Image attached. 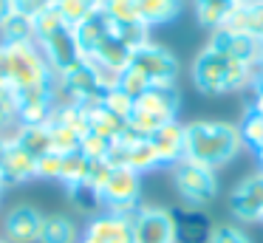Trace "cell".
<instances>
[{
	"mask_svg": "<svg viewBox=\"0 0 263 243\" xmlns=\"http://www.w3.org/2000/svg\"><path fill=\"white\" fill-rule=\"evenodd\" d=\"M37 45H40V51H43V57H46V62H48L54 77H60V73H65L68 68H74L77 62H82V51L74 40V28L71 26L57 28V31L48 34L46 40H40Z\"/></svg>",
	"mask_w": 263,
	"mask_h": 243,
	"instance_id": "9c48e42d",
	"label": "cell"
},
{
	"mask_svg": "<svg viewBox=\"0 0 263 243\" xmlns=\"http://www.w3.org/2000/svg\"><path fill=\"white\" fill-rule=\"evenodd\" d=\"M173 184H176L181 201L195 209L206 207L218 195L215 170L204 167V164H195L190 158H181L178 164H173Z\"/></svg>",
	"mask_w": 263,
	"mask_h": 243,
	"instance_id": "277c9868",
	"label": "cell"
},
{
	"mask_svg": "<svg viewBox=\"0 0 263 243\" xmlns=\"http://www.w3.org/2000/svg\"><path fill=\"white\" fill-rule=\"evenodd\" d=\"M130 65L147 79L150 85H176L178 77V60L164 48V45L147 43L133 51Z\"/></svg>",
	"mask_w": 263,
	"mask_h": 243,
	"instance_id": "8992f818",
	"label": "cell"
},
{
	"mask_svg": "<svg viewBox=\"0 0 263 243\" xmlns=\"http://www.w3.org/2000/svg\"><path fill=\"white\" fill-rule=\"evenodd\" d=\"M82 237L91 243H133V223L130 218H122V215L99 212L88 220Z\"/></svg>",
	"mask_w": 263,
	"mask_h": 243,
	"instance_id": "4fadbf2b",
	"label": "cell"
},
{
	"mask_svg": "<svg viewBox=\"0 0 263 243\" xmlns=\"http://www.w3.org/2000/svg\"><path fill=\"white\" fill-rule=\"evenodd\" d=\"M238 3H260V0H238Z\"/></svg>",
	"mask_w": 263,
	"mask_h": 243,
	"instance_id": "bcb514c9",
	"label": "cell"
},
{
	"mask_svg": "<svg viewBox=\"0 0 263 243\" xmlns=\"http://www.w3.org/2000/svg\"><path fill=\"white\" fill-rule=\"evenodd\" d=\"M223 26L235 28V31H243V34H252L255 40L263 43V0L260 3H238Z\"/></svg>",
	"mask_w": 263,
	"mask_h": 243,
	"instance_id": "ffe728a7",
	"label": "cell"
},
{
	"mask_svg": "<svg viewBox=\"0 0 263 243\" xmlns=\"http://www.w3.org/2000/svg\"><path fill=\"white\" fill-rule=\"evenodd\" d=\"M48 6H54V0H17V11H23L31 20H34L40 11H46Z\"/></svg>",
	"mask_w": 263,
	"mask_h": 243,
	"instance_id": "ab89813d",
	"label": "cell"
},
{
	"mask_svg": "<svg viewBox=\"0 0 263 243\" xmlns=\"http://www.w3.org/2000/svg\"><path fill=\"white\" fill-rule=\"evenodd\" d=\"M116 88H119V90H125V94L130 96L133 102H136L139 96H142L144 90L150 88V82H147V79H144V77H142V73H139L133 65H127L125 71L119 73V85H116Z\"/></svg>",
	"mask_w": 263,
	"mask_h": 243,
	"instance_id": "e575fe53",
	"label": "cell"
},
{
	"mask_svg": "<svg viewBox=\"0 0 263 243\" xmlns=\"http://www.w3.org/2000/svg\"><path fill=\"white\" fill-rule=\"evenodd\" d=\"M88 170H91V158L82 156L80 150L77 153H68V156H63V167H60V181H63L65 186H80L85 184L88 178Z\"/></svg>",
	"mask_w": 263,
	"mask_h": 243,
	"instance_id": "4316f807",
	"label": "cell"
},
{
	"mask_svg": "<svg viewBox=\"0 0 263 243\" xmlns=\"http://www.w3.org/2000/svg\"><path fill=\"white\" fill-rule=\"evenodd\" d=\"M257 153V158H260V164H263V147H260V150H255Z\"/></svg>",
	"mask_w": 263,
	"mask_h": 243,
	"instance_id": "f6af8a7d",
	"label": "cell"
},
{
	"mask_svg": "<svg viewBox=\"0 0 263 243\" xmlns=\"http://www.w3.org/2000/svg\"><path fill=\"white\" fill-rule=\"evenodd\" d=\"M210 48L221 51L223 57L229 60H238V62H249V65L260 68L263 65V43L255 40L252 34H243V31H235V28H215L210 37Z\"/></svg>",
	"mask_w": 263,
	"mask_h": 243,
	"instance_id": "ba28073f",
	"label": "cell"
},
{
	"mask_svg": "<svg viewBox=\"0 0 263 243\" xmlns=\"http://www.w3.org/2000/svg\"><path fill=\"white\" fill-rule=\"evenodd\" d=\"M12 124H17V116H14V110H9V107L0 105V133L6 127H12Z\"/></svg>",
	"mask_w": 263,
	"mask_h": 243,
	"instance_id": "b9f144b4",
	"label": "cell"
},
{
	"mask_svg": "<svg viewBox=\"0 0 263 243\" xmlns=\"http://www.w3.org/2000/svg\"><path fill=\"white\" fill-rule=\"evenodd\" d=\"M14 3H17V0H14Z\"/></svg>",
	"mask_w": 263,
	"mask_h": 243,
	"instance_id": "816d5d0a",
	"label": "cell"
},
{
	"mask_svg": "<svg viewBox=\"0 0 263 243\" xmlns=\"http://www.w3.org/2000/svg\"><path fill=\"white\" fill-rule=\"evenodd\" d=\"M260 79H263V65H260Z\"/></svg>",
	"mask_w": 263,
	"mask_h": 243,
	"instance_id": "681fc988",
	"label": "cell"
},
{
	"mask_svg": "<svg viewBox=\"0 0 263 243\" xmlns=\"http://www.w3.org/2000/svg\"><path fill=\"white\" fill-rule=\"evenodd\" d=\"M65 20L60 17V11L54 9V6H48L46 11H40V14L34 17V43H40V40H46L48 34H54L57 28H63Z\"/></svg>",
	"mask_w": 263,
	"mask_h": 243,
	"instance_id": "d6a6232c",
	"label": "cell"
},
{
	"mask_svg": "<svg viewBox=\"0 0 263 243\" xmlns=\"http://www.w3.org/2000/svg\"><path fill=\"white\" fill-rule=\"evenodd\" d=\"M114 37L125 43L130 51H136L150 43V28L144 23H122V26H114Z\"/></svg>",
	"mask_w": 263,
	"mask_h": 243,
	"instance_id": "f1b7e54d",
	"label": "cell"
},
{
	"mask_svg": "<svg viewBox=\"0 0 263 243\" xmlns=\"http://www.w3.org/2000/svg\"><path fill=\"white\" fill-rule=\"evenodd\" d=\"M173 220H176V243H210L212 229H215L210 218L195 207L176 209Z\"/></svg>",
	"mask_w": 263,
	"mask_h": 243,
	"instance_id": "9a60e30c",
	"label": "cell"
},
{
	"mask_svg": "<svg viewBox=\"0 0 263 243\" xmlns=\"http://www.w3.org/2000/svg\"><path fill=\"white\" fill-rule=\"evenodd\" d=\"M260 68L249 65V62H238L223 57L221 51L206 45L193 62V82L204 94H229V90H240L257 82Z\"/></svg>",
	"mask_w": 263,
	"mask_h": 243,
	"instance_id": "7a4b0ae2",
	"label": "cell"
},
{
	"mask_svg": "<svg viewBox=\"0 0 263 243\" xmlns=\"http://www.w3.org/2000/svg\"><path fill=\"white\" fill-rule=\"evenodd\" d=\"M9 144H12V136L0 133V167H3V158H6V153H9Z\"/></svg>",
	"mask_w": 263,
	"mask_h": 243,
	"instance_id": "ee69618b",
	"label": "cell"
},
{
	"mask_svg": "<svg viewBox=\"0 0 263 243\" xmlns=\"http://www.w3.org/2000/svg\"><path fill=\"white\" fill-rule=\"evenodd\" d=\"M235 6H238V0H195V17H198L201 26L215 31L229 20Z\"/></svg>",
	"mask_w": 263,
	"mask_h": 243,
	"instance_id": "cb8c5ba5",
	"label": "cell"
},
{
	"mask_svg": "<svg viewBox=\"0 0 263 243\" xmlns=\"http://www.w3.org/2000/svg\"><path fill=\"white\" fill-rule=\"evenodd\" d=\"M80 243H91V240H85V237H82V240H80Z\"/></svg>",
	"mask_w": 263,
	"mask_h": 243,
	"instance_id": "c3c4849f",
	"label": "cell"
},
{
	"mask_svg": "<svg viewBox=\"0 0 263 243\" xmlns=\"http://www.w3.org/2000/svg\"><path fill=\"white\" fill-rule=\"evenodd\" d=\"M82 107L88 113V133H97L108 141H116L125 133L127 122L119 119L116 113H110L108 107H102V102H97V105H82Z\"/></svg>",
	"mask_w": 263,
	"mask_h": 243,
	"instance_id": "ac0fdd59",
	"label": "cell"
},
{
	"mask_svg": "<svg viewBox=\"0 0 263 243\" xmlns=\"http://www.w3.org/2000/svg\"><path fill=\"white\" fill-rule=\"evenodd\" d=\"M139 195H142V175L127 167H114V173H110L108 184L102 190V207L105 212L133 218L136 209L142 207Z\"/></svg>",
	"mask_w": 263,
	"mask_h": 243,
	"instance_id": "5b68a950",
	"label": "cell"
},
{
	"mask_svg": "<svg viewBox=\"0 0 263 243\" xmlns=\"http://www.w3.org/2000/svg\"><path fill=\"white\" fill-rule=\"evenodd\" d=\"M229 212L243 223L263 220V173L243 178L229 195Z\"/></svg>",
	"mask_w": 263,
	"mask_h": 243,
	"instance_id": "8fae6325",
	"label": "cell"
},
{
	"mask_svg": "<svg viewBox=\"0 0 263 243\" xmlns=\"http://www.w3.org/2000/svg\"><path fill=\"white\" fill-rule=\"evenodd\" d=\"M150 144H153L161 167H173V164H178L184 158V124L178 122V119L161 124V127L150 136Z\"/></svg>",
	"mask_w": 263,
	"mask_h": 243,
	"instance_id": "5bb4252c",
	"label": "cell"
},
{
	"mask_svg": "<svg viewBox=\"0 0 263 243\" xmlns=\"http://www.w3.org/2000/svg\"><path fill=\"white\" fill-rule=\"evenodd\" d=\"M71 201H74V207L80 209V212L85 215H99L97 209H105L102 207V192H97L91 184H80V186H71Z\"/></svg>",
	"mask_w": 263,
	"mask_h": 243,
	"instance_id": "4dcf8cb0",
	"label": "cell"
},
{
	"mask_svg": "<svg viewBox=\"0 0 263 243\" xmlns=\"http://www.w3.org/2000/svg\"><path fill=\"white\" fill-rule=\"evenodd\" d=\"M54 9L60 11L65 26L74 28L77 23H82L85 17H91L93 11L102 9V0H54Z\"/></svg>",
	"mask_w": 263,
	"mask_h": 243,
	"instance_id": "484cf974",
	"label": "cell"
},
{
	"mask_svg": "<svg viewBox=\"0 0 263 243\" xmlns=\"http://www.w3.org/2000/svg\"><path fill=\"white\" fill-rule=\"evenodd\" d=\"M80 232L77 223L68 215H46L40 229V240L37 243H80Z\"/></svg>",
	"mask_w": 263,
	"mask_h": 243,
	"instance_id": "7402d4cb",
	"label": "cell"
},
{
	"mask_svg": "<svg viewBox=\"0 0 263 243\" xmlns=\"http://www.w3.org/2000/svg\"><path fill=\"white\" fill-rule=\"evenodd\" d=\"M12 141L34 158L51 153V130H48V124H17L12 133Z\"/></svg>",
	"mask_w": 263,
	"mask_h": 243,
	"instance_id": "d6986e66",
	"label": "cell"
},
{
	"mask_svg": "<svg viewBox=\"0 0 263 243\" xmlns=\"http://www.w3.org/2000/svg\"><path fill=\"white\" fill-rule=\"evenodd\" d=\"M133 243H176V220L170 209L139 207L130 218Z\"/></svg>",
	"mask_w": 263,
	"mask_h": 243,
	"instance_id": "52a82bcc",
	"label": "cell"
},
{
	"mask_svg": "<svg viewBox=\"0 0 263 243\" xmlns=\"http://www.w3.org/2000/svg\"><path fill=\"white\" fill-rule=\"evenodd\" d=\"M80 153H82V156H88L91 161L108 158V153H110V141H108V139H102V136H97V133H85V136H82V141H80Z\"/></svg>",
	"mask_w": 263,
	"mask_h": 243,
	"instance_id": "d590c367",
	"label": "cell"
},
{
	"mask_svg": "<svg viewBox=\"0 0 263 243\" xmlns=\"http://www.w3.org/2000/svg\"><path fill=\"white\" fill-rule=\"evenodd\" d=\"M46 215L34 209L31 203H17L3 218V240L9 243H37Z\"/></svg>",
	"mask_w": 263,
	"mask_h": 243,
	"instance_id": "7c38bea8",
	"label": "cell"
},
{
	"mask_svg": "<svg viewBox=\"0 0 263 243\" xmlns=\"http://www.w3.org/2000/svg\"><path fill=\"white\" fill-rule=\"evenodd\" d=\"M0 43H34V20L23 11H14L0 26Z\"/></svg>",
	"mask_w": 263,
	"mask_h": 243,
	"instance_id": "d4e9b609",
	"label": "cell"
},
{
	"mask_svg": "<svg viewBox=\"0 0 263 243\" xmlns=\"http://www.w3.org/2000/svg\"><path fill=\"white\" fill-rule=\"evenodd\" d=\"M210 243H252V240H249V235H246L240 226H235V223H218L215 229H212Z\"/></svg>",
	"mask_w": 263,
	"mask_h": 243,
	"instance_id": "8d00e7d4",
	"label": "cell"
},
{
	"mask_svg": "<svg viewBox=\"0 0 263 243\" xmlns=\"http://www.w3.org/2000/svg\"><path fill=\"white\" fill-rule=\"evenodd\" d=\"M110 34H114V23L108 20V14H105L102 9L93 11L91 17H85L82 23L74 26V40H77V45H80L82 57L93 54V51L99 48V43L108 40Z\"/></svg>",
	"mask_w": 263,
	"mask_h": 243,
	"instance_id": "2e32d148",
	"label": "cell"
},
{
	"mask_svg": "<svg viewBox=\"0 0 263 243\" xmlns=\"http://www.w3.org/2000/svg\"><path fill=\"white\" fill-rule=\"evenodd\" d=\"M252 88H255V96H252V107H249V110L257 113V116H263V79L257 77V82L252 85Z\"/></svg>",
	"mask_w": 263,
	"mask_h": 243,
	"instance_id": "60d3db41",
	"label": "cell"
},
{
	"mask_svg": "<svg viewBox=\"0 0 263 243\" xmlns=\"http://www.w3.org/2000/svg\"><path fill=\"white\" fill-rule=\"evenodd\" d=\"M0 178H3V184H6V186L37 178V158L29 156L23 147H17L12 141V144H9L6 158H3V167H0Z\"/></svg>",
	"mask_w": 263,
	"mask_h": 243,
	"instance_id": "e0dca14e",
	"label": "cell"
},
{
	"mask_svg": "<svg viewBox=\"0 0 263 243\" xmlns=\"http://www.w3.org/2000/svg\"><path fill=\"white\" fill-rule=\"evenodd\" d=\"M60 167H63V156L60 153H46L37 158V178L43 181H60Z\"/></svg>",
	"mask_w": 263,
	"mask_h": 243,
	"instance_id": "74e56055",
	"label": "cell"
},
{
	"mask_svg": "<svg viewBox=\"0 0 263 243\" xmlns=\"http://www.w3.org/2000/svg\"><path fill=\"white\" fill-rule=\"evenodd\" d=\"M240 130L229 122H190L184 124V158L218 170L240 150Z\"/></svg>",
	"mask_w": 263,
	"mask_h": 243,
	"instance_id": "6da1fadb",
	"label": "cell"
},
{
	"mask_svg": "<svg viewBox=\"0 0 263 243\" xmlns=\"http://www.w3.org/2000/svg\"><path fill=\"white\" fill-rule=\"evenodd\" d=\"M238 130H240V141H243V144L255 147V150L263 147V116H257V113L249 110Z\"/></svg>",
	"mask_w": 263,
	"mask_h": 243,
	"instance_id": "1f68e13d",
	"label": "cell"
},
{
	"mask_svg": "<svg viewBox=\"0 0 263 243\" xmlns=\"http://www.w3.org/2000/svg\"><path fill=\"white\" fill-rule=\"evenodd\" d=\"M102 107H108L110 113H116L119 119H130V113H133V99L125 94V90H119V88H110V90H105L102 94Z\"/></svg>",
	"mask_w": 263,
	"mask_h": 243,
	"instance_id": "836d02e7",
	"label": "cell"
},
{
	"mask_svg": "<svg viewBox=\"0 0 263 243\" xmlns=\"http://www.w3.org/2000/svg\"><path fill=\"white\" fill-rule=\"evenodd\" d=\"M0 243H9V240H3V237H0Z\"/></svg>",
	"mask_w": 263,
	"mask_h": 243,
	"instance_id": "f907efd6",
	"label": "cell"
},
{
	"mask_svg": "<svg viewBox=\"0 0 263 243\" xmlns=\"http://www.w3.org/2000/svg\"><path fill=\"white\" fill-rule=\"evenodd\" d=\"M0 79H9L20 94L51 85L54 73L37 43H0Z\"/></svg>",
	"mask_w": 263,
	"mask_h": 243,
	"instance_id": "3957f363",
	"label": "cell"
},
{
	"mask_svg": "<svg viewBox=\"0 0 263 243\" xmlns=\"http://www.w3.org/2000/svg\"><path fill=\"white\" fill-rule=\"evenodd\" d=\"M130 57H133V51L110 34L108 40H102V43H99V48L93 51V54H88V60L99 62V65L110 68V71H116V73H122L127 65H130Z\"/></svg>",
	"mask_w": 263,
	"mask_h": 243,
	"instance_id": "44dd1931",
	"label": "cell"
},
{
	"mask_svg": "<svg viewBox=\"0 0 263 243\" xmlns=\"http://www.w3.org/2000/svg\"><path fill=\"white\" fill-rule=\"evenodd\" d=\"M3 190H6V184H3V178H0V192H3Z\"/></svg>",
	"mask_w": 263,
	"mask_h": 243,
	"instance_id": "7dc6e473",
	"label": "cell"
},
{
	"mask_svg": "<svg viewBox=\"0 0 263 243\" xmlns=\"http://www.w3.org/2000/svg\"><path fill=\"white\" fill-rule=\"evenodd\" d=\"M178 105H181V96H178L176 85H150V88L133 102V110L142 113V116H150L159 124H167V122L176 119Z\"/></svg>",
	"mask_w": 263,
	"mask_h": 243,
	"instance_id": "30bf717a",
	"label": "cell"
},
{
	"mask_svg": "<svg viewBox=\"0 0 263 243\" xmlns=\"http://www.w3.org/2000/svg\"><path fill=\"white\" fill-rule=\"evenodd\" d=\"M110 173H114V164L108 161V158H99V161H91V170H88V178L85 184H91L97 192L105 190V184H108Z\"/></svg>",
	"mask_w": 263,
	"mask_h": 243,
	"instance_id": "f35d334b",
	"label": "cell"
},
{
	"mask_svg": "<svg viewBox=\"0 0 263 243\" xmlns=\"http://www.w3.org/2000/svg\"><path fill=\"white\" fill-rule=\"evenodd\" d=\"M102 11L114 26L122 23H142L139 17V0H102Z\"/></svg>",
	"mask_w": 263,
	"mask_h": 243,
	"instance_id": "83f0119b",
	"label": "cell"
},
{
	"mask_svg": "<svg viewBox=\"0 0 263 243\" xmlns=\"http://www.w3.org/2000/svg\"><path fill=\"white\" fill-rule=\"evenodd\" d=\"M178 11H181V0H139V17L147 28L176 20Z\"/></svg>",
	"mask_w": 263,
	"mask_h": 243,
	"instance_id": "603a6c76",
	"label": "cell"
},
{
	"mask_svg": "<svg viewBox=\"0 0 263 243\" xmlns=\"http://www.w3.org/2000/svg\"><path fill=\"white\" fill-rule=\"evenodd\" d=\"M14 11H17V3H14V0H0V26H3Z\"/></svg>",
	"mask_w": 263,
	"mask_h": 243,
	"instance_id": "7bdbcfd3",
	"label": "cell"
},
{
	"mask_svg": "<svg viewBox=\"0 0 263 243\" xmlns=\"http://www.w3.org/2000/svg\"><path fill=\"white\" fill-rule=\"evenodd\" d=\"M51 130V150L60 153V156H68V153H77L80 150V141L82 136L77 130L65 127V124H48Z\"/></svg>",
	"mask_w": 263,
	"mask_h": 243,
	"instance_id": "f546056e",
	"label": "cell"
}]
</instances>
